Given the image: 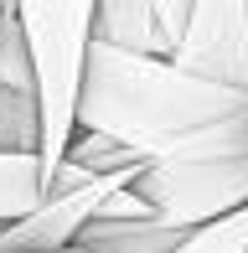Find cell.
<instances>
[{
	"label": "cell",
	"instance_id": "1",
	"mask_svg": "<svg viewBox=\"0 0 248 253\" xmlns=\"http://www.w3.org/2000/svg\"><path fill=\"white\" fill-rule=\"evenodd\" d=\"M78 129L155 170L248 160V93L88 42Z\"/></svg>",
	"mask_w": 248,
	"mask_h": 253
},
{
	"label": "cell",
	"instance_id": "2",
	"mask_svg": "<svg viewBox=\"0 0 248 253\" xmlns=\"http://www.w3.org/2000/svg\"><path fill=\"white\" fill-rule=\"evenodd\" d=\"M31 67V103H37V170L41 191L62 170V155L78 134V93H83V62L93 42V5H10Z\"/></svg>",
	"mask_w": 248,
	"mask_h": 253
},
{
	"label": "cell",
	"instance_id": "3",
	"mask_svg": "<svg viewBox=\"0 0 248 253\" xmlns=\"http://www.w3.org/2000/svg\"><path fill=\"white\" fill-rule=\"evenodd\" d=\"M171 67L217 88L248 93V0H202L191 5Z\"/></svg>",
	"mask_w": 248,
	"mask_h": 253
},
{
	"label": "cell",
	"instance_id": "4",
	"mask_svg": "<svg viewBox=\"0 0 248 253\" xmlns=\"http://www.w3.org/2000/svg\"><path fill=\"white\" fill-rule=\"evenodd\" d=\"M186 16L191 0H104V5H93V42L129 57L171 62L186 31Z\"/></svg>",
	"mask_w": 248,
	"mask_h": 253
},
{
	"label": "cell",
	"instance_id": "5",
	"mask_svg": "<svg viewBox=\"0 0 248 253\" xmlns=\"http://www.w3.org/2000/svg\"><path fill=\"white\" fill-rule=\"evenodd\" d=\"M41 202H47V191H41L37 155H0V227L37 212Z\"/></svg>",
	"mask_w": 248,
	"mask_h": 253
},
{
	"label": "cell",
	"instance_id": "6",
	"mask_svg": "<svg viewBox=\"0 0 248 253\" xmlns=\"http://www.w3.org/2000/svg\"><path fill=\"white\" fill-rule=\"evenodd\" d=\"M171 253H248V207L222 217V222H212V227L186 233Z\"/></svg>",
	"mask_w": 248,
	"mask_h": 253
},
{
	"label": "cell",
	"instance_id": "7",
	"mask_svg": "<svg viewBox=\"0 0 248 253\" xmlns=\"http://www.w3.org/2000/svg\"><path fill=\"white\" fill-rule=\"evenodd\" d=\"M37 253H88L83 243H62V248H37Z\"/></svg>",
	"mask_w": 248,
	"mask_h": 253
},
{
	"label": "cell",
	"instance_id": "8",
	"mask_svg": "<svg viewBox=\"0 0 248 253\" xmlns=\"http://www.w3.org/2000/svg\"><path fill=\"white\" fill-rule=\"evenodd\" d=\"M0 10H5V5H0Z\"/></svg>",
	"mask_w": 248,
	"mask_h": 253
}]
</instances>
